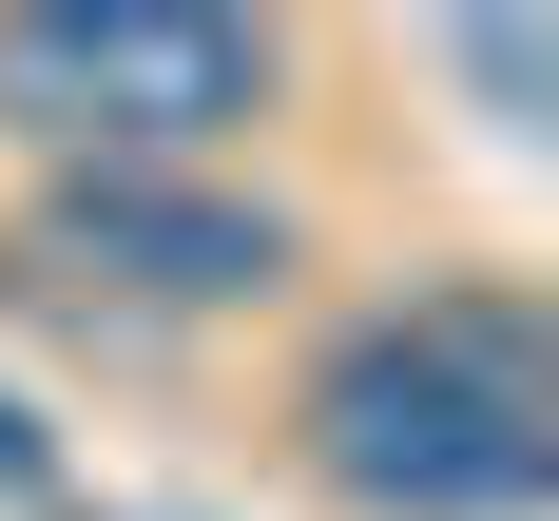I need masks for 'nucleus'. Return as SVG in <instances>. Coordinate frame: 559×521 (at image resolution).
Wrapping results in <instances>:
<instances>
[{
    "label": "nucleus",
    "mask_w": 559,
    "mask_h": 521,
    "mask_svg": "<svg viewBox=\"0 0 559 521\" xmlns=\"http://www.w3.org/2000/svg\"><path fill=\"white\" fill-rule=\"evenodd\" d=\"M309 445L386 521H521L559 483V367L502 289H425V309H386L367 347L309 367Z\"/></svg>",
    "instance_id": "1"
},
{
    "label": "nucleus",
    "mask_w": 559,
    "mask_h": 521,
    "mask_svg": "<svg viewBox=\"0 0 559 521\" xmlns=\"http://www.w3.org/2000/svg\"><path fill=\"white\" fill-rule=\"evenodd\" d=\"M271 20H213V0H20L0 20V116L78 174H193L213 135L271 116Z\"/></svg>",
    "instance_id": "2"
},
{
    "label": "nucleus",
    "mask_w": 559,
    "mask_h": 521,
    "mask_svg": "<svg viewBox=\"0 0 559 521\" xmlns=\"http://www.w3.org/2000/svg\"><path fill=\"white\" fill-rule=\"evenodd\" d=\"M39 251L97 271V289H135V309H251L289 271V213L271 193H213V174H58Z\"/></svg>",
    "instance_id": "3"
},
{
    "label": "nucleus",
    "mask_w": 559,
    "mask_h": 521,
    "mask_svg": "<svg viewBox=\"0 0 559 521\" xmlns=\"http://www.w3.org/2000/svg\"><path fill=\"white\" fill-rule=\"evenodd\" d=\"M0 502H58V445L20 425V405H0Z\"/></svg>",
    "instance_id": "4"
}]
</instances>
